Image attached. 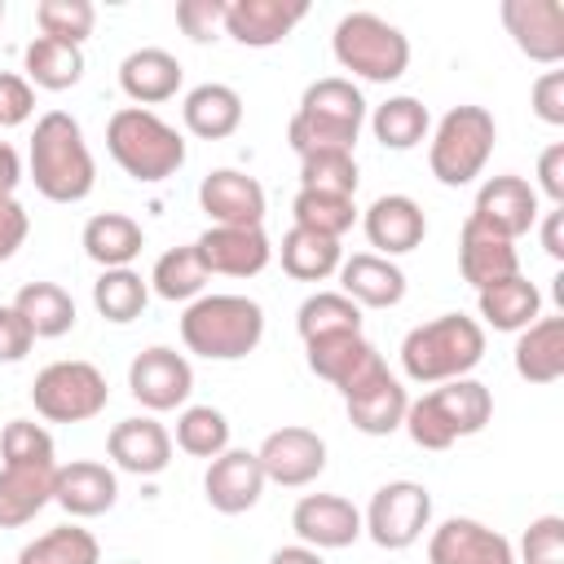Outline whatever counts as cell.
I'll list each match as a JSON object with an SVG mask.
<instances>
[{"instance_id":"cell-1","label":"cell","mask_w":564,"mask_h":564,"mask_svg":"<svg viewBox=\"0 0 564 564\" xmlns=\"http://www.w3.org/2000/svg\"><path fill=\"white\" fill-rule=\"evenodd\" d=\"M26 163H31L35 189L48 203H84L97 185V163L84 141V128L66 110H48L35 119Z\"/></svg>"},{"instance_id":"cell-2","label":"cell","mask_w":564,"mask_h":564,"mask_svg":"<svg viewBox=\"0 0 564 564\" xmlns=\"http://www.w3.org/2000/svg\"><path fill=\"white\" fill-rule=\"evenodd\" d=\"M485 357V326L467 313H441L432 322H419L401 339V370L410 383H449L467 379Z\"/></svg>"},{"instance_id":"cell-3","label":"cell","mask_w":564,"mask_h":564,"mask_svg":"<svg viewBox=\"0 0 564 564\" xmlns=\"http://www.w3.org/2000/svg\"><path fill=\"white\" fill-rule=\"evenodd\" d=\"M361 123H366L361 88L344 75H326V79H313L304 88V97L286 123V141L300 159L317 154V150H348L352 154Z\"/></svg>"},{"instance_id":"cell-4","label":"cell","mask_w":564,"mask_h":564,"mask_svg":"<svg viewBox=\"0 0 564 564\" xmlns=\"http://www.w3.org/2000/svg\"><path fill=\"white\" fill-rule=\"evenodd\" d=\"M494 419V397L480 379H449L436 383L432 392L414 397L405 405V432L419 449H449L463 436L485 432V423Z\"/></svg>"},{"instance_id":"cell-5","label":"cell","mask_w":564,"mask_h":564,"mask_svg":"<svg viewBox=\"0 0 564 564\" xmlns=\"http://www.w3.org/2000/svg\"><path fill=\"white\" fill-rule=\"evenodd\" d=\"M181 339L194 357L238 361L264 339V308L247 295H198L181 313Z\"/></svg>"},{"instance_id":"cell-6","label":"cell","mask_w":564,"mask_h":564,"mask_svg":"<svg viewBox=\"0 0 564 564\" xmlns=\"http://www.w3.org/2000/svg\"><path fill=\"white\" fill-rule=\"evenodd\" d=\"M106 150L132 181H167L185 163V137L145 106H123L106 123Z\"/></svg>"},{"instance_id":"cell-7","label":"cell","mask_w":564,"mask_h":564,"mask_svg":"<svg viewBox=\"0 0 564 564\" xmlns=\"http://www.w3.org/2000/svg\"><path fill=\"white\" fill-rule=\"evenodd\" d=\"M330 53L344 70H352L366 84H392L410 66V40L379 13H344L330 35Z\"/></svg>"},{"instance_id":"cell-8","label":"cell","mask_w":564,"mask_h":564,"mask_svg":"<svg viewBox=\"0 0 564 564\" xmlns=\"http://www.w3.org/2000/svg\"><path fill=\"white\" fill-rule=\"evenodd\" d=\"M494 141H498V123L485 106H454L441 115V123L427 141V167L449 189L471 185L485 172Z\"/></svg>"},{"instance_id":"cell-9","label":"cell","mask_w":564,"mask_h":564,"mask_svg":"<svg viewBox=\"0 0 564 564\" xmlns=\"http://www.w3.org/2000/svg\"><path fill=\"white\" fill-rule=\"evenodd\" d=\"M35 414L48 423H88L106 410L110 388L93 361H53L31 383Z\"/></svg>"},{"instance_id":"cell-10","label":"cell","mask_w":564,"mask_h":564,"mask_svg":"<svg viewBox=\"0 0 564 564\" xmlns=\"http://www.w3.org/2000/svg\"><path fill=\"white\" fill-rule=\"evenodd\" d=\"M432 524V494L419 480H388L375 489L366 516H361V533L383 546V551H405L423 538V529Z\"/></svg>"},{"instance_id":"cell-11","label":"cell","mask_w":564,"mask_h":564,"mask_svg":"<svg viewBox=\"0 0 564 564\" xmlns=\"http://www.w3.org/2000/svg\"><path fill=\"white\" fill-rule=\"evenodd\" d=\"M128 392L150 410V414H163V410H176L189 401L194 392V366L185 361V352L176 348H145L132 357L128 366Z\"/></svg>"},{"instance_id":"cell-12","label":"cell","mask_w":564,"mask_h":564,"mask_svg":"<svg viewBox=\"0 0 564 564\" xmlns=\"http://www.w3.org/2000/svg\"><path fill=\"white\" fill-rule=\"evenodd\" d=\"M256 458H260L264 480H273L282 489H304V485H313L326 471V441L313 427L291 423V427L269 432L260 441Z\"/></svg>"},{"instance_id":"cell-13","label":"cell","mask_w":564,"mask_h":564,"mask_svg":"<svg viewBox=\"0 0 564 564\" xmlns=\"http://www.w3.org/2000/svg\"><path fill=\"white\" fill-rule=\"evenodd\" d=\"M502 26L516 48L538 66L564 62V4L560 0H502Z\"/></svg>"},{"instance_id":"cell-14","label":"cell","mask_w":564,"mask_h":564,"mask_svg":"<svg viewBox=\"0 0 564 564\" xmlns=\"http://www.w3.org/2000/svg\"><path fill=\"white\" fill-rule=\"evenodd\" d=\"M427 564H516V551L498 529L471 516H449L427 538Z\"/></svg>"},{"instance_id":"cell-15","label":"cell","mask_w":564,"mask_h":564,"mask_svg":"<svg viewBox=\"0 0 564 564\" xmlns=\"http://www.w3.org/2000/svg\"><path fill=\"white\" fill-rule=\"evenodd\" d=\"M291 529L313 551H344L361 538V511L344 494H304L291 511Z\"/></svg>"},{"instance_id":"cell-16","label":"cell","mask_w":564,"mask_h":564,"mask_svg":"<svg viewBox=\"0 0 564 564\" xmlns=\"http://www.w3.org/2000/svg\"><path fill=\"white\" fill-rule=\"evenodd\" d=\"M198 207L212 216V225L260 229L264 225V185L238 167H216L198 185Z\"/></svg>"},{"instance_id":"cell-17","label":"cell","mask_w":564,"mask_h":564,"mask_svg":"<svg viewBox=\"0 0 564 564\" xmlns=\"http://www.w3.org/2000/svg\"><path fill=\"white\" fill-rule=\"evenodd\" d=\"M471 220H480L485 229L502 234V238H520L538 225V189L524 181V176H489L480 189H476V203H471Z\"/></svg>"},{"instance_id":"cell-18","label":"cell","mask_w":564,"mask_h":564,"mask_svg":"<svg viewBox=\"0 0 564 564\" xmlns=\"http://www.w3.org/2000/svg\"><path fill=\"white\" fill-rule=\"evenodd\" d=\"M308 18V0H229L225 4V35L242 48H273Z\"/></svg>"},{"instance_id":"cell-19","label":"cell","mask_w":564,"mask_h":564,"mask_svg":"<svg viewBox=\"0 0 564 564\" xmlns=\"http://www.w3.org/2000/svg\"><path fill=\"white\" fill-rule=\"evenodd\" d=\"M304 352H308V370H313L317 379H326L330 388H339L344 397L357 392L370 375L383 370V357H379V348H375L366 335L313 339V344H304Z\"/></svg>"},{"instance_id":"cell-20","label":"cell","mask_w":564,"mask_h":564,"mask_svg":"<svg viewBox=\"0 0 564 564\" xmlns=\"http://www.w3.org/2000/svg\"><path fill=\"white\" fill-rule=\"evenodd\" d=\"M264 471H260V458L256 449H225L207 463V476H203V494L212 502V511L220 516H242L260 502L264 494Z\"/></svg>"},{"instance_id":"cell-21","label":"cell","mask_w":564,"mask_h":564,"mask_svg":"<svg viewBox=\"0 0 564 564\" xmlns=\"http://www.w3.org/2000/svg\"><path fill=\"white\" fill-rule=\"evenodd\" d=\"M361 229L375 247V256H405L414 251L423 238H427V216L423 207L410 198V194H379L366 216H361Z\"/></svg>"},{"instance_id":"cell-22","label":"cell","mask_w":564,"mask_h":564,"mask_svg":"<svg viewBox=\"0 0 564 564\" xmlns=\"http://www.w3.org/2000/svg\"><path fill=\"white\" fill-rule=\"evenodd\" d=\"M106 454L115 458L119 471L132 476H159L172 463V432L154 419V414H137L110 427L106 436Z\"/></svg>"},{"instance_id":"cell-23","label":"cell","mask_w":564,"mask_h":564,"mask_svg":"<svg viewBox=\"0 0 564 564\" xmlns=\"http://www.w3.org/2000/svg\"><path fill=\"white\" fill-rule=\"evenodd\" d=\"M194 247H198L207 273H220V278H256L273 260V242L264 238V229L212 225L207 234H198Z\"/></svg>"},{"instance_id":"cell-24","label":"cell","mask_w":564,"mask_h":564,"mask_svg":"<svg viewBox=\"0 0 564 564\" xmlns=\"http://www.w3.org/2000/svg\"><path fill=\"white\" fill-rule=\"evenodd\" d=\"M119 498V476L106 467V463H93V458H75L66 467L53 471V502L75 516V520H93V516H106Z\"/></svg>"},{"instance_id":"cell-25","label":"cell","mask_w":564,"mask_h":564,"mask_svg":"<svg viewBox=\"0 0 564 564\" xmlns=\"http://www.w3.org/2000/svg\"><path fill=\"white\" fill-rule=\"evenodd\" d=\"M458 273L476 291H485V286L507 282V278L520 273V251H516L511 238H502V234H494V229H485L480 220L467 216L463 229H458Z\"/></svg>"},{"instance_id":"cell-26","label":"cell","mask_w":564,"mask_h":564,"mask_svg":"<svg viewBox=\"0 0 564 564\" xmlns=\"http://www.w3.org/2000/svg\"><path fill=\"white\" fill-rule=\"evenodd\" d=\"M405 405H410V392H405V383L388 366L379 375H370L357 392L344 397L348 423L357 432H366V436H392L405 423Z\"/></svg>"},{"instance_id":"cell-27","label":"cell","mask_w":564,"mask_h":564,"mask_svg":"<svg viewBox=\"0 0 564 564\" xmlns=\"http://www.w3.org/2000/svg\"><path fill=\"white\" fill-rule=\"evenodd\" d=\"M339 291L357 308H392L405 300V273L375 251H357L339 264Z\"/></svg>"},{"instance_id":"cell-28","label":"cell","mask_w":564,"mask_h":564,"mask_svg":"<svg viewBox=\"0 0 564 564\" xmlns=\"http://www.w3.org/2000/svg\"><path fill=\"white\" fill-rule=\"evenodd\" d=\"M181 62L167 53V48H132L123 62H119V88H123V97L128 101H137V106H159V101H167V97H176V88H181Z\"/></svg>"},{"instance_id":"cell-29","label":"cell","mask_w":564,"mask_h":564,"mask_svg":"<svg viewBox=\"0 0 564 564\" xmlns=\"http://www.w3.org/2000/svg\"><path fill=\"white\" fill-rule=\"evenodd\" d=\"M511 361L524 383H538V388L555 383L564 375V317H538L533 326H524L516 335Z\"/></svg>"},{"instance_id":"cell-30","label":"cell","mask_w":564,"mask_h":564,"mask_svg":"<svg viewBox=\"0 0 564 564\" xmlns=\"http://www.w3.org/2000/svg\"><path fill=\"white\" fill-rule=\"evenodd\" d=\"M79 242H84V256L93 264H101V269H132V260L145 247V234L123 212H97V216H88Z\"/></svg>"},{"instance_id":"cell-31","label":"cell","mask_w":564,"mask_h":564,"mask_svg":"<svg viewBox=\"0 0 564 564\" xmlns=\"http://www.w3.org/2000/svg\"><path fill=\"white\" fill-rule=\"evenodd\" d=\"M181 119L194 137L203 141H225L238 132L242 123V97L229 88V84H198L185 93V106H181Z\"/></svg>"},{"instance_id":"cell-32","label":"cell","mask_w":564,"mask_h":564,"mask_svg":"<svg viewBox=\"0 0 564 564\" xmlns=\"http://www.w3.org/2000/svg\"><path fill=\"white\" fill-rule=\"evenodd\" d=\"M476 300H480V317H485L494 330H516V335H520L524 326H533V322L542 317V291H538L524 273L476 291Z\"/></svg>"},{"instance_id":"cell-33","label":"cell","mask_w":564,"mask_h":564,"mask_svg":"<svg viewBox=\"0 0 564 564\" xmlns=\"http://www.w3.org/2000/svg\"><path fill=\"white\" fill-rule=\"evenodd\" d=\"M53 471L0 467V529H22L53 502Z\"/></svg>"},{"instance_id":"cell-34","label":"cell","mask_w":564,"mask_h":564,"mask_svg":"<svg viewBox=\"0 0 564 564\" xmlns=\"http://www.w3.org/2000/svg\"><path fill=\"white\" fill-rule=\"evenodd\" d=\"M13 308L35 339H62L66 330H75V300L57 282H26L13 295Z\"/></svg>"},{"instance_id":"cell-35","label":"cell","mask_w":564,"mask_h":564,"mask_svg":"<svg viewBox=\"0 0 564 564\" xmlns=\"http://www.w3.org/2000/svg\"><path fill=\"white\" fill-rule=\"evenodd\" d=\"M282 269L295 278V282H326L330 273H339L344 264V251H339V238H326V234H313V229H300L291 225L282 234Z\"/></svg>"},{"instance_id":"cell-36","label":"cell","mask_w":564,"mask_h":564,"mask_svg":"<svg viewBox=\"0 0 564 564\" xmlns=\"http://www.w3.org/2000/svg\"><path fill=\"white\" fill-rule=\"evenodd\" d=\"M22 62H26V84L48 88V93L75 88V84L84 79V48H79V44L48 40V35H35V40L26 44Z\"/></svg>"},{"instance_id":"cell-37","label":"cell","mask_w":564,"mask_h":564,"mask_svg":"<svg viewBox=\"0 0 564 564\" xmlns=\"http://www.w3.org/2000/svg\"><path fill=\"white\" fill-rule=\"evenodd\" d=\"M295 330L304 344L330 339V335H361V308L344 291H313L295 308Z\"/></svg>"},{"instance_id":"cell-38","label":"cell","mask_w":564,"mask_h":564,"mask_svg":"<svg viewBox=\"0 0 564 564\" xmlns=\"http://www.w3.org/2000/svg\"><path fill=\"white\" fill-rule=\"evenodd\" d=\"M427 128H432V115L419 97H388L383 106H375L370 115V132L383 150H414L419 141H427Z\"/></svg>"},{"instance_id":"cell-39","label":"cell","mask_w":564,"mask_h":564,"mask_svg":"<svg viewBox=\"0 0 564 564\" xmlns=\"http://www.w3.org/2000/svg\"><path fill=\"white\" fill-rule=\"evenodd\" d=\"M207 264H203V256H198V247L189 242V247H172V251H163L159 260H154V269H150V291L159 295V300H198L203 295V286H207Z\"/></svg>"},{"instance_id":"cell-40","label":"cell","mask_w":564,"mask_h":564,"mask_svg":"<svg viewBox=\"0 0 564 564\" xmlns=\"http://www.w3.org/2000/svg\"><path fill=\"white\" fill-rule=\"evenodd\" d=\"M93 304L106 322L128 326L145 313L150 304V282L137 269H101V278L93 282Z\"/></svg>"},{"instance_id":"cell-41","label":"cell","mask_w":564,"mask_h":564,"mask_svg":"<svg viewBox=\"0 0 564 564\" xmlns=\"http://www.w3.org/2000/svg\"><path fill=\"white\" fill-rule=\"evenodd\" d=\"M18 564H101V546L79 524H57L18 551Z\"/></svg>"},{"instance_id":"cell-42","label":"cell","mask_w":564,"mask_h":564,"mask_svg":"<svg viewBox=\"0 0 564 564\" xmlns=\"http://www.w3.org/2000/svg\"><path fill=\"white\" fill-rule=\"evenodd\" d=\"M176 445L189 458H216L229 449V419L216 405H185L176 419Z\"/></svg>"},{"instance_id":"cell-43","label":"cell","mask_w":564,"mask_h":564,"mask_svg":"<svg viewBox=\"0 0 564 564\" xmlns=\"http://www.w3.org/2000/svg\"><path fill=\"white\" fill-rule=\"evenodd\" d=\"M357 159L348 150H317L300 159V189L313 194H335V198H352L357 194Z\"/></svg>"},{"instance_id":"cell-44","label":"cell","mask_w":564,"mask_h":564,"mask_svg":"<svg viewBox=\"0 0 564 564\" xmlns=\"http://www.w3.org/2000/svg\"><path fill=\"white\" fill-rule=\"evenodd\" d=\"M291 216H295L300 229H313V234H326V238H344L357 225V203L352 198H335V194L300 189L291 198Z\"/></svg>"},{"instance_id":"cell-45","label":"cell","mask_w":564,"mask_h":564,"mask_svg":"<svg viewBox=\"0 0 564 564\" xmlns=\"http://www.w3.org/2000/svg\"><path fill=\"white\" fill-rule=\"evenodd\" d=\"M0 458L4 467H40V471H53L57 458H53V436L31 423V419H9L4 432H0Z\"/></svg>"},{"instance_id":"cell-46","label":"cell","mask_w":564,"mask_h":564,"mask_svg":"<svg viewBox=\"0 0 564 564\" xmlns=\"http://www.w3.org/2000/svg\"><path fill=\"white\" fill-rule=\"evenodd\" d=\"M35 22H40V35H48V40L84 44L93 35L97 9L88 0H40L35 4Z\"/></svg>"},{"instance_id":"cell-47","label":"cell","mask_w":564,"mask_h":564,"mask_svg":"<svg viewBox=\"0 0 564 564\" xmlns=\"http://www.w3.org/2000/svg\"><path fill=\"white\" fill-rule=\"evenodd\" d=\"M524 564H564V520L560 516H538L529 520L520 538Z\"/></svg>"},{"instance_id":"cell-48","label":"cell","mask_w":564,"mask_h":564,"mask_svg":"<svg viewBox=\"0 0 564 564\" xmlns=\"http://www.w3.org/2000/svg\"><path fill=\"white\" fill-rule=\"evenodd\" d=\"M225 4L229 0H181L176 4V26L194 44H212L225 35Z\"/></svg>"},{"instance_id":"cell-49","label":"cell","mask_w":564,"mask_h":564,"mask_svg":"<svg viewBox=\"0 0 564 564\" xmlns=\"http://www.w3.org/2000/svg\"><path fill=\"white\" fill-rule=\"evenodd\" d=\"M35 110V88L13 75V70H0V128H18L26 123Z\"/></svg>"},{"instance_id":"cell-50","label":"cell","mask_w":564,"mask_h":564,"mask_svg":"<svg viewBox=\"0 0 564 564\" xmlns=\"http://www.w3.org/2000/svg\"><path fill=\"white\" fill-rule=\"evenodd\" d=\"M529 101H533V115L542 119V123H551V128H564V70H542L538 79H533V93H529Z\"/></svg>"},{"instance_id":"cell-51","label":"cell","mask_w":564,"mask_h":564,"mask_svg":"<svg viewBox=\"0 0 564 564\" xmlns=\"http://www.w3.org/2000/svg\"><path fill=\"white\" fill-rule=\"evenodd\" d=\"M31 234V216L18 198H0V264L18 256V247L26 242Z\"/></svg>"},{"instance_id":"cell-52","label":"cell","mask_w":564,"mask_h":564,"mask_svg":"<svg viewBox=\"0 0 564 564\" xmlns=\"http://www.w3.org/2000/svg\"><path fill=\"white\" fill-rule=\"evenodd\" d=\"M31 344H35V335L18 317V308L13 304H0V361H22L31 352Z\"/></svg>"},{"instance_id":"cell-53","label":"cell","mask_w":564,"mask_h":564,"mask_svg":"<svg viewBox=\"0 0 564 564\" xmlns=\"http://www.w3.org/2000/svg\"><path fill=\"white\" fill-rule=\"evenodd\" d=\"M538 189L555 207H564V141H555V145H546L538 154Z\"/></svg>"},{"instance_id":"cell-54","label":"cell","mask_w":564,"mask_h":564,"mask_svg":"<svg viewBox=\"0 0 564 564\" xmlns=\"http://www.w3.org/2000/svg\"><path fill=\"white\" fill-rule=\"evenodd\" d=\"M542 251L551 260H564V207H551L542 220Z\"/></svg>"},{"instance_id":"cell-55","label":"cell","mask_w":564,"mask_h":564,"mask_svg":"<svg viewBox=\"0 0 564 564\" xmlns=\"http://www.w3.org/2000/svg\"><path fill=\"white\" fill-rule=\"evenodd\" d=\"M18 185H22V159L9 141H0V198H13Z\"/></svg>"},{"instance_id":"cell-56","label":"cell","mask_w":564,"mask_h":564,"mask_svg":"<svg viewBox=\"0 0 564 564\" xmlns=\"http://www.w3.org/2000/svg\"><path fill=\"white\" fill-rule=\"evenodd\" d=\"M269 564H326V560H322V551L295 542V546H278V551L269 555Z\"/></svg>"},{"instance_id":"cell-57","label":"cell","mask_w":564,"mask_h":564,"mask_svg":"<svg viewBox=\"0 0 564 564\" xmlns=\"http://www.w3.org/2000/svg\"><path fill=\"white\" fill-rule=\"evenodd\" d=\"M0 18H4V0H0Z\"/></svg>"},{"instance_id":"cell-58","label":"cell","mask_w":564,"mask_h":564,"mask_svg":"<svg viewBox=\"0 0 564 564\" xmlns=\"http://www.w3.org/2000/svg\"><path fill=\"white\" fill-rule=\"evenodd\" d=\"M119 564H137V560H119Z\"/></svg>"}]
</instances>
